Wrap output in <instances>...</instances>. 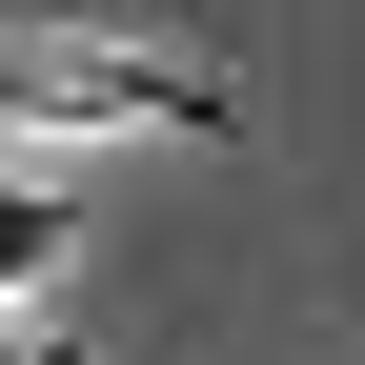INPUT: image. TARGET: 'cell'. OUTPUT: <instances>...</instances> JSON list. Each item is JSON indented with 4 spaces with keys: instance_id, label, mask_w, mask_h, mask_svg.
I'll return each instance as SVG.
<instances>
[{
    "instance_id": "6da1fadb",
    "label": "cell",
    "mask_w": 365,
    "mask_h": 365,
    "mask_svg": "<svg viewBox=\"0 0 365 365\" xmlns=\"http://www.w3.org/2000/svg\"><path fill=\"white\" fill-rule=\"evenodd\" d=\"M223 143V81L203 61H143V41H61V21H0V163L21 143Z\"/></svg>"
},
{
    "instance_id": "7a4b0ae2",
    "label": "cell",
    "mask_w": 365,
    "mask_h": 365,
    "mask_svg": "<svg viewBox=\"0 0 365 365\" xmlns=\"http://www.w3.org/2000/svg\"><path fill=\"white\" fill-rule=\"evenodd\" d=\"M61 244H81V203H61L41 163H0V325H21V304L61 284Z\"/></svg>"
},
{
    "instance_id": "3957f363",
    "label": "cell",
    "mask_w": 365,
    "mask_h": 365,
    "mask_svg": "<svg viewBox=\"0 0 365 365\" xmlns=\"http://www.w3.org/2000/svg\"><path fill=\"white\" fill-rule=\"evenodd\" d=\"M0 365H41V345H21V325H0Z\"/></svg>"
}]
</instances>
